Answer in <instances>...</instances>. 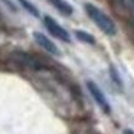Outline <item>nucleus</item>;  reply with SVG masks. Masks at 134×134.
Masks as SVG:
<instances>
[{
	"instance_id": "nucleus-1",
	"label": "nucleus",
	"mask_w": 134,
	"mask_h": 134,
	"mask_svg": "<svg viewBox=\"0 0 134 134\" xmlns=\"http://www.w3.org/2000/svg\"><path fill=\"white\" fill-rule=\"evenodd\" d=\"M85 10H86L87 15L91 18L92 21L104 34H107V35H114L115 34L114 23H113L102 10H99L93 4H86L85 5Z\"/></svg>"
},
{
	"instance_id": "nucleus-2",
	"label": "nucleus",
	"mask_w": 134,
	"mask_h": 134,
	"mask_svg": "<svg viewBox=\"0 0 134 134\" xmlns=\"http://www.w3.org/2000/svg\"><path fill=\"white\" fill-rule=\"evenodd\" d=\"M11 57L15 62L20 65V66L25 67V68H29V70H34V71H40V70H43L45 66L42 65V62L37 60L36 57L31 56L30 53L23 52V51H15Z\"/></svg>"
},
{
	"instance_id": "nucleus-3",
	"label": "nucleus",
	"mask_w": 134,
	"mask_h": 134,
	"mask_svg": "<svg viewBox=\"0 0 134 134\" xmlns=\"http://www.w3.org/2000/svg\"><path fill=\"white\" fill-rule=\"evenodd\" d=\"M43 23H45V26L48 30V32L51 34L52 36H55L56 38L61 40L63 42H70V35H68V32L63 29L62 26H60L51 16H45Z\"/></svg>"
},
{
	"instance_id": "nucleus-4",
	"label": "nucleus",
	"mask_w": 134,
	"mask_h": 134,
	"mask_svg": "<svg viewBox=\"0 0 134 134\" xmlns=\"http://www.w3.org/2000/svg\"><path fill=\"white\" fill-rule=\"evenodd\" d=\"M87 87H88V91H90V93H91V96L93 97V99L97 102V104L102 108V110L105 112V113H109L110 112L109 103H108V100H107L105 96L103 94V92L100 91L99 87L92 81L87 82Z\"/></svg>"
},
{
	"instance_id": "nucleus-5",
	"label": "nucleus",
	"mask_w": 134,
	"mask_h": 134,
	"mask_svg": "<svg viewBox=\"0 0 134 134\" xmlns=\"http://www.w3.org/2000/svg\"><path fill=\"white\" fill-rule=\"evenodd\" d=\"M34 38L37 42V45H40L43 50H46L47 52L52 53V55H60V50L57 48V46L55 43L47 38V36H45L41 32H34Z\"/></svg>"
},
{
	"instance_id": "nucleus-6",
	"label": "nucleus",
	"mask_w": 134,
	"mask_h": 134,
	"mask_svg": "<svg viewBox=\"0 0 134 134\" xmlns=\"http://www.w3.org/2000/svg\"><path fill=\"white\" fill-rule=\"evenodd\" d=\"M50 3L63 15H67V16H68V15H71L72 13H73L72 6L68 4L67 1H65V0H50Z\"/></svg>"
},
{
	"instance_id": "nucleus-7",
	"label": "nucleus",
	"mask_w": 134,
	"mask_h": 134,
	"mask_svg": "<svg viewBox=\"0 0 134 134\" xmlns=\"http://www.w3.org/2000/svg\"><path fill=\"white\" fill-rule=\"evenodd\" d=\"M19 1H20V4L24 6L25 10H27L31 15H34L35 18H37V16H38V10L36 9V8L31 4V3H30L29 0H19Z\"/></svg>"
},
{
	"instance_id": "nucleus-8",
	"label": "nucleus",
	"mask_w": 134,
	"mask_h": 134,
	"mask_svg": "<svg viewBox=\"0 0 134 134\" xmlns=\"http://www.w3.org/2000/svg\"><path fill=\"white\" fill-rule=\"evenodd\" d=\"M76 36L80 38L81 41H83V42L94 43V38H93V36H92V35H90V34L85 32V31H81V30L76 31Z\"/></svg>"
},
{
	"instance_id": "nucleus-9",
	"label": "nucleus",
	"mask_w": 134,
	"mask_h": 134,
	"mask_svg": "<svg viewBox=\"0 0 134 134\" xmlns=\"http://www.w3.org/2000/svg\"><path fill=\"white\" fill-rule=\"evenodd\" d=\"M127 5H128L129 10L132 11V14L134 15V0H127Z\"/></svg>"
},
{
	"instance_id": "nucleus-10",
	"label": "nucleus",
	"mask_w": 134,
	"mask_h": 134,
	"mask_svg": "<svg viewBox=\"0 0 134 134\" xmlns=\"http://www.w3.org/2000/svg\"><path fill=\"white\" fill-rule=\"evenodd\" d=\"M123 134H134V130L127 129V130H124V133H123Z\"/></svg>"
}]
</instances>
